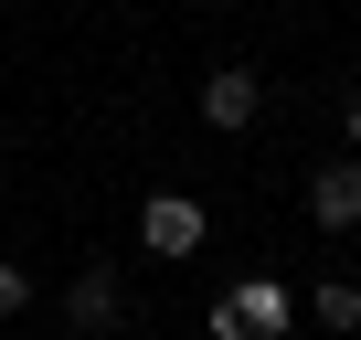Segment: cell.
Here are the masks:
<instances>
[{"mask_svg": "<svg viewBox=\"0 0 361 340\" xmlns=\"http://www.w3.org/2000/svg\"><path fill=\"white\" fill-rule=\"evenodd\" d=\"M308 224H319V234H350V224H361V159L308 170Z\"/></svg>", "mask_w": 361, "mask_h": 340, "instance_id": "2", "label": "cell"}, {"mask_svg": "<svg viewBox=\"0 0 361 340\" xmlns=\"http://www.w3.org/2000/svg\"><path fill=\"white\" fill-rule=\"evenodd\" d=\"M64 319H75V329H117V319H128V298H117V277H106V266H85V277L64 287Z\"/></svg>", "mask_w": 361, "mask_h": 340, "instance_id": "5", "label": "cell"}, {"mask_svg": "<svg viewBox=\"0 0 361 340\" xmlns=\"http://www.w3.org/2000/svg\"><path fill=\"white\" fill-rule=\"evenodd\" d=\"M255 107H266V75L255 64H213L202 75V117L213 128H255Z\"/></svg>", "mask_w": 361, "mask_h": 340, "instance_id": "3", "label": "cell"}, {"mask_svg": "<svg viewBox=\"0 0 361 340\" xmlns=\"http://www.w3.org/2000/svg\"><path fill=\"white\" fill-rule=\"evenodd\" d=\"M202 234H213V213H202L192 192H149V202H138V245H149V255H202Z\"/></svg>", "mask_w": 361, "mask_h": 340, "instance_id": "1", "label": "cell"}, {"mask_svg": "<svg viewBox=\"0 0 361 340\" xmlns=\"http://www.w3.org/2000/svg\"><path fill=\"white\" fill-rule=\"evenodd\" d=\"M224 298H234L245 340H287V329H298V298H287L276 277H245V287H224Z\"/></svg>", "mask_w": 361, "mask_h": 340, "instance_id": "4", "label": "cell"}, {"mask_svg": "<svg viewBox=\"0 0 361 340\" xmlns=\"http://www.w3.org/2000/svg\"><path fill=\"white\" fill-rule=\"evenodd\" d=\"M22 308H32V277H22L11 255H0V319H22Z\"/></svg>", "mask_w": 361, "mask_h": 340, "instance_id": "7", "label": "cell"}, {"mask_svg": "<svg viewBox=\"0 0 361 340\" xmlns=\"http://www.w3.org/2000/svg\"><path fill=\"white\" fill-rule=\"evenodd\" d=\"M202 329H213V340H245V319H234V298H213V308H202Z\"/></svg>", "mask_w": 361, "mask_h": 340, "instance_id": "8", "label": "cell"}, {"mask_svg": "<svg viewBox=\"0 0 361 340\" xmlns=\"http://www.w3.org/2000/svg\"><path fill=\"white\" fill-rule=\"evenodd\" d=\"M308 308H319V329H350V340H361V277H319Z\"/></svg>", "mask_w": 361, "mask_h": 340, "instance_id": "6", "label": "cell"}, {"mask_svg": "<svg viewBox=\"0 0 361 340\" xmlns=\"http://www.w3.org/2000/svg\"><path fill=\"white\" fill-rule=\"evenodd\" d=\"M340 117H350V159H361V85H350V107H340Z\"/></svg>", "mask_w": 361, "mask_h": 340, "instance_id": "9", "label": "cell"}]
</instances>
